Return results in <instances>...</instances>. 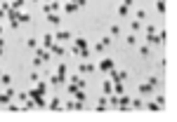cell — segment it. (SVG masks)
<instances>
[{"label":"cell","instance_id":"cell-21","mask_svg":"<svg viewBox=\"0 0 177 122\" xmlns=\"http://www.w3.org/2000/svg\"><path fill=\"white\" fill-rule=\"evenodd\" d=\"M64 80H66V78H61V75L54 73L52 78H50V82H52V85H64Z\"/></svg>","mask_w":177,"mask_h":122},{"label":"cell","instance_id":"cell-3","mask_svg":"<svg viewBox=\"0 0 177 122\" xmlns=\"http://www.w3.org/2000/svg\"><path fill=\"white\" fill-rule=\"evenodd\" d=\"M69 94H71V96H73V99H76V101H85V92H83V89H81V87H76V85H73V82H71V85H69Z\"/></svg>","mask_w":177,"mask_h":122},{"label":"cell","instance_id":"cell-46","mask_svg":"<svg viewBox=\"0 0 177 122\" xmlns=\"http://www.w3.org/2000/svg\"><path fill=\"white\" fill-rule=\"evenodd\" d=\"M135 16H137V19H144L146 12H144V10H137V14H135Z\"/></svg>","mask_w":177,"mask_h":122},{"label":"cell","instance_id":"cell-26","mask_svg":"<svg viewBox=\"0 0 177 122\" xmlns=\"http://www.w3.org/2000/svg\"><path fill=\"white\" fill-rule=\"evenodd\" d=\"M156 10L161 12V14H165V10H168V5H165V0H158V2H156Z\"/></svg>","mask_w":177,"mask_h":122},{"label":"cell","instance_id":"cell-50","mask_svg":"<svg viewBox=\"0 0 177 122\" xmlns=\"http://www.w3.org/2000/svg\"><path fill=\"white\" fill-rule=\"evenodd\" d=\"M33 2H40V0H33Z\"/></svg>","mask_w":177,"mask_h":122},{"label":"cell","instance_id":"cell-42","mask_svg":"<svg viewBox=\"0 0 177 122\" xmlns=\"http://www.w3.org/2000/svg\"><path fill=\"white\" fill-rule=\"evenodd\" d=\"M33 66H36V68H40V66H43V59L36 56V59H33Z\"/></svg>","mask_w":177,"mask_h":122},{"label":"cell","instance_id":"cell-27","mask_svg":"<svg viewBox=\"0 0 177 122\" xmlns=\"http://www.w3.org/2000/svg\"><path fill=\"white\" fill-rule=\"evenodd\" d=\"M104 94H113V82H111V80L104 82Z\"/></svg>","mask_w":177,"mask_h":122},{"label":"cell","instance_id":"cell-1","mask_svg":"<svg viewBox=\"0 0 177 122\" xmlns=\"http://www.w3.org/2000/svg\"><path fill=\"white\" fill-rule=\"evenodd\" d=\"M45 92H47V85H45L43 80H38L36 87L28 92V96L36 101V106H38V108H45V106H47V103H45Z\"/></svg>","mask_w":177,"mask_h":122},{"label":"cell","instance_id":"cell-49","mask_svg":"<svg viewBox=\"0 0 177 122\" xmlns=\"http://www.w3.org/2000/svg\"><path fill=\"white\" fill-rule=\"evenodd\" d=\"M0 35H2V26H0Z\"/></svg>","mask_w":177,"mask_h":122},{"label":"cell","instance_id":"cell-20","mask_svg":"<svg viewBox=\"0 0 177 122\" xmlns=\"http://www.w3.org/2000/svg\"><path fill=\"white\" fill-rule=\"evenodd\" d=\"M130 108H135V111L137 108H144V101L142 99H130Z\"/></svg>","mask_w":177,"mask_h":122},{"label":"cell","instance_id":"cell-11","mask_svg":"<svg viewBox=\"0 0 177 122\" xmlns=\"http://www.w3.org/2000/svg\"><path fill=\"white\" fill-rule=\"evenodd\" d=\"M17 19H19V24H28V21H31V14L19 10V12H17Z\"/></svg>","mask_w":177,"mask_h":122},{"label":"cell","instance_id":"cell-29","mask_svg":"<svg viewBox=\"0 0 177 122\" xmlns=\"http://www.w3.org/2000/svg\"><path fill=\"white\" fill-rule=\"evenodd\" d=\"M109 33H111V38H118V35H120V26H118V24H113Z\"/></svg>","mask_w":177,"mask_h":122},{"label":"cell","instance_id":"cell-9","mask_svg":"<svg viewBox=\"0 0 177 122\" xmlns=\"http://www.w3.org/2000/svg\"><path fill=\"white\" fill-rule=\"evenodd\" d=\"M64 40H71V33L69 31H59L54 35V43H64Z\"/></svg>","mask_w":177,"mask_h":122},{"label":"cell","instance_id":"cell-40","mask_svg":"<svg viewBox=\"0 0 177 122\" xmlns=\"http://www.w3.org/2000/svg\"><path fill=\"white\" fill-rule=\"evenodd\" d=\"M66 111H76V101H69V103H64Z\"/></svg>","mask_w":177,"mask_h":122},{"label":"cell","instance_id":"cell-36","mask_svg":"<svg viewBox=\"0 0 177 122\" xmlns=\"http://www.w3.org/2000/svg\"><path fill=\"white\" fill-rule=\"evenodd\" d=\"M125 43H128V45H137V35H135V33H132V35H128V38H125Z\"/></svg>","mask_w":177,"mask_h":122},{"label":"cell","instance_id":"cell-51","mask_svg":"<svg viewBox=\"0 0 177 122\" xmlns=\"http://www.w3.org/2000/svg\"><path fill=\"white\" fill-rule=\"evenodd\" d=\"M0 75H2V70H0Z\"/></svg>","mask_w":177,"mask_h":122},{"label":"cell","instance_id":"cell-38","mask_svg":"<svg viewBox=\"0 0 177 122\" xmlns=\"http://www.w3.org/2000/svg\"><path fill=\"white\" fill-rule=\"evenodd\" d=\"M109 103L116 108V106H118V94H111V96H109Z\"/></svg>","mask_w":177,"mask_h":122},{"label":"cell","instance_id":"cell-15","mask_svg":"<svg viewBox=\"0 0 177 122\" xmlns=\"http://www.w3.org/2000/svg\"><path fill=\"white\" fill-rule=\"evenodd\" d=\"M137 92H140V94H154V87H151L149 82H144V85L137 87Z\"/></svg>","mask_w":177,"mask_h":122},{"label":"cell","instance_id":"cell-24","mask_svg":"<svg viewBox=\"0 0 177 122\" xmlns=\"http://www.w3.org/2000/svg\"><path fill=\"white\" fill-rule=\"evenodd\" d=\"M130 28H132V33H137L142 28V21H140V19H132V21H130Z\"/></svg>","mask_w":177,"mask_h":122},{"label":"cell","instance_id":"cell-30","mask_svg":"<svg viewBox=\"0 0 177 122\" xmlns=\"http://www.w3.org/2000/svg\"><path fill=\"white\" fill-rule=\"evenodd\" d=\"M146 108H149L151 113H158V111H161V106H158L156 101H151V103H146Z\"/></svg>","mask_w":177,"mask_h":122},{"label":"cell","instance_id":"cell-6","mask_svg":"<svg viewBox=\"0 0 177 122\" xmlns=\"http://www.w3.org/2000/svg\"><path fill=\"white\" fill-rule=\"evenodd\" d=\"M50 54H54V56H64V54H66V49L61 47L59 43H52V47H50Z\"/></svg>","mask_w":177,"mask_h":122},{"label":"cell","instance_id":"cell-39","mask_svg":"<svg viewBox=\"0 0 177 122\" xmlns=\"http://www.w3.org/2000/svg\"><path fill=\"white\" fill-rule=\"evenodd\" d=\"M111 40H113V38H111V35H106V38H102V45H104V47H109V45H111Z\"/></svg>","mask_w":177,"mask_h":122},{"label":"cell","instance_id":"cell-10","mask_svg":"<svg viewBox=\"0 0 177 122\" xmlns=\"http://www.w3.org/2000/svg\"><path fill=\"white\" fill-rule=\"evenodd\" d=\"M97 70V66H92V64H81L78 66V73H95Z\"/></svg>","mask_w":177,"mask_h":122},{"label":"cell","instance_id":"cell-48","mask_svg":"<svg viewBox=\"0 0 177 122\" xmlns=\"http://www.w3.org/2000/svg\"><path fill=\"white\" fill-rule=\"evenodd\" d=\"M5 47V38H0V49Z\"/></svg>","mask_w":177,"mask_h":122},{"label":"cell","instance_id":"cell-44","mask_svg":"<svg viewBox=\"0 0 177 122\" xmlns=\"http://www.w3.org/2000/svg\"><path fill=\"white\" fill-rule=\"evenodd\" d=\"M146 82H149V85L154 87V85H158V78H154V75H149V80H146Z\"/></svg>","mask_w":177,"mask_h":122},{"label":"cell","instance_id":"cell-7","mask_svg":"<svg viewBox=\"0 0 177 122\" xmlns=\"http://www.w3.org/2000/svg\"><path fill=\"white\" fill-rule=\"evenodd\" d=\"M106 103H109V99H106V96H99V99H97L95 111H97V113H104V111H106Z\"/></svg>","mask_w":177,"mask_h":122},{"label":"cell","instance_id":"cell-17","mask_svg":"<svg viewBox=\"0 0 177 122\" xmlns=\"http://www.w3.org/2000/svg\"><path fill=\"white\" fill-rule=\"evenodd\" d=\"M52 43H54V35H50V33H47V35H43V47L45 49L52 47Z\"/></svg>","mask_w":177,"mask_h":122},{"label":"cell","instance_id":"cell-35","mask_svg":"<svg viewBox=\"0 0 177 122\" xmlns=\"http://www.w3.org/2000/svg\"><path fill=\"white\" fill-rule=\"evenodd\" d=\"M7 111H10V113H19V111H22V106H14V103H7Z\"/></svg>","mask_w":177,"mask_h":122},{"label":"cell","instance_id":"cell-34","mask_svg":"<svg viewBox=\"0 0 177 122\" xmlns=\"http://www.w3.org/2000/svg\"><path fill=\"white\" fill-rule=\"evenodd\" d=\"M28 80H31L33 85H36L38 80H40V73H38V70H33V73H31V75H28Z\"/></svg>","mask_w":177,"mask_h":122},{"label":"cell","instance_id":"cell-18","mask_svg":"<svg viewBox=\"0 0 177 122\" xmlns=\"http://www.w3.org/2000/svg\"><path fill=\"white\" fill-rule=\"evenodd\" d=\"M24 2H26V0H12L10 2V10H14V12H19L24 7Z\"/></svg>","mask_w":177,"mask_h":122},{"label":"cell","instance_id":"cell-23","mask_svg":"<svg viewBox=\"0 0 177 122\" xmlns=\"http://www.w3.org/2000/svg\"><path fill=\"white\" fill-rule=\"evenodd\" d=\"M0 82H2L5 87H10V82H12V75H10V73H2V75H0Z\"/></svg>","mask_w":177,"mask_h":122},{"label":"cell","instance_id":"cell-28","mask_svg":"<svg viewBox=\"0 0 177 122\" xmlns=\"http://www.w3.org/2000/svg\"><path fill=\"white\" fill-rule=\"evenodd\" d=\"M140 54H142V56H151V47H149V45H142V47H140Z\"/></svg>","mask_w":177,"mask_h":122},{"label":"cell","instance_id":"cell-22","mask_svg":"<svg viewBox=\"0 0 177 122\" xmlns=\"http://www.w3.org/2000/svg\"><path fill=\"white\" fill-rule=\"evenodd\" d=\"M61 10V0H52L50 2V12H59Z\"/></svg>","mask_w":177,"mask_h":122},{"label":"cell","instance_id":"cell-13","mask_svg":"<svg viewBox=\"0 0 177 122\" xmlns=\"http://www.w3.org/2000/svg\"><path fill=\"white\" fill-rule=\"evenodd\" d=\"M33 108H38V106H36V101H33L31 96H28V99L22 103V111H33Z\"/></svg>","mask_w":177,"mask_h":122},{"label":"cell","instance_id":"cell-45","mask_svg":"<svg viewBox=\"0 0 177 122\" xmlns=\"http://www.w3.org/2000/svg\"><path fill=\"white\" fill-rule=\"evenodd\" d=\"M71 2H76L78 7H85V5H87V0H71Z\"/></svg>","mask_w":177,"mask_h":122},{"label":"cell","instance_id":"cell-41","mask_svg":"<svg viewBox=\"0 0 177 122\" xmlns=\"http://www.w3.org/2000/svg\"><path fill=\"white\" fill-rule=\"evenodd\" d=\"M17 96H19V101H22V103H24V101L28 99V92H19V94H17Z\"/></svg>","mask_w":177,"mask_h":122},{"label":"cell","instance_id":"cell-25","mask_svg":"<svg viewBox=\"0 0 177 122\" xmlns=\"http://www.w3.org/2000/svg\"><path fill=\"white\" fill-rule=\"evenodd\" d=\"M26 47L38 49V47H40V45H38V38H28V40H26Z\"/></svg>","mask_w":177,"mask_h":122},{"label":"cell","instance_id":"cell-14","mask_svg":"<svg viewBox=\"0 0 177 122\" xmlns=\"http://www.w3.org/2000/svg\"><path fill=\"white\" fill-rule=\"evenodd\" d=\"M47 21L52 24V26H59V21H61V19H59V12H50V14H47Z\"/></svg>","mask_w":177,"mask_h":122},{"label":"cell","instance_id":"cell-43","mask_svg":"<svg viewBox=\"0 0 177 122\" xmlns=\"http://www.w3.org/2000/svg\"><path fill=\"white\" fill-rule=\"evenodd\" d=\"M156 103H158V106H163V103H165V96L158 94V96H156Z\"/></svg>","mask_w":177,"mask_h":122},{"label":"cell","instance_id":"cell-12","mask_svg":"<svg viewBox=\"0 0 177 122\" xmlns=\"http://www.w3.org/2000/svg\"><path fill=\"white\" fill-rule=\"evenodd\" d=\"M47 108H50V111H59V108H64V103H61V101H59V96H57V99H52V101L47 103Z\"/></svg>","mask_w":177,"mask_h":122},{"label":"cell","instance_id":"cell-16","mask_svg":"<svg viewBox=\"0 0 177 122\" xmlns=\"http://www.w3.org/2000/svg\"><path fill=\"white\" fill-rule=\"evenodd\" d=\"M71 82H73L76 87H81V89H85V80H83V78H78V73H76V75H71Z\"/></svg>","mask_w":177,"mask_h":122},{"label":"cell","instance_id":"cell-4","mask_svg":"<svg viewBox=\"0 0 177 122\" xmlns=\"http://www.w3.org/2000/svg\"><path fill=\"white\" fill-rule=\"evenodd\" d=\"M14 94H17V92L12 89V87H7V89L0 94V106H7V103L12 101V96H14Z\"/></svg>","mask_w":177,"mask_h":122},{"label":"cell","instance_id":"cell-19","mask_svg":"<svg viewBox=\"0 0 177 122\" xmlns=\"http://www.w3.org/2000/svg\"><path fill=\"white\" fill-rule=\"evenodd\" d=\"M73 40H76V45H73L76 49H85L87 47V40H85V38H73Z\"/></svg>","mask_w":177,"mask_h":122},{"label":"cell","instance_id":"cell-2","mask_svg":"<svg viewBox=\"0 0 177 122\" xmlns=\"http://www.w3.org/2000/svg\"><path fill=\"white\" fill-rule=\"evenodd\" d=\"M125 78H128V73H125V70H116V68L109 70V80H111V82H123Z\"/></svg>","mask_w":177,"mask_h":122},{"label":"cell","instance_id":"cell-33","mask_svg":"<svg viewBox=\"0 0 177 122\" xmlns=\"http://www.w3.org/2000/svg\"><path fill=\"white\" fill-rule=\"evenodd\" d=\"M113 94H123V82H113Z\"/></svg>","mask_w":177,"mask_h":122},{"label":"cell","instance_id":"cell-37","mask_svg":"<svg viewBox=\"0 0 177 122\" xmlns=\"http://www.w3.org/2000/svg\"><path fill=\"white\" fill-rule=\"evenodd\" d=\"M156 33H158V31H156V26H154V24H149V26H146V35H156Z\"/></svg>","mask_w":177,"mask_h":122},{"label":"cell","instance_id":"cell-31","mask_svg":"<svg viewBox=\"0 0 177 122\" xmlns=\"http://www.w3.org/2000/svg\"><path fill=\"white\" fill-rule=\"evenodd\" d=\"M128 14H130V7H125V5L118 7V16H128Z\"/></svg>","mask_w":177,"mask_h":122},{"label":"cell","instance_id":"cell-5","mask_svg":"<svg viewBox=\"0 0 177 122\" xmlns=\"http://www.w3.org/2000/svg\"><path fill=\"white\" fill-rule=\"evenodd\" d=\"M97 68H99V70H104V73H109V70L113 68V59H111V56L102 59V61H99V66H97Z\"/></svg>","mask_w":177,"mask_h":122},{"label":"cell","instance_id":"cell-52","mask_svg":"<svg viewBox=\"0 0 177 122\" xmlns=\"http://www.w3.org/2000/svg\"><path fill=\"white\" fill-rule=\"evenodd\" d=\"M0 2H2V0H0Z\"/></svg>","mask_w":177,"mask_h":122},{"label":"cell","instance_id":"cell-32","mask_svg":"<svg viewBox=\"0 0 177 122\" xmlns=\"http://www.w3.org/2000/svg\"><path fill=\"white\" fill-rule=\"evenodd\" d=\"M64 10L71 14V12H76V10H78V5H76V2H66V5H64Z\"/></svg>","mask_w":177,"mask_h":122},{"label":"cell","instance_id":"cell-8","mask_svg":"<svg viewBox=\"0 0 177 122\" xmlns=\"http://www.w3.org/2000/svg\"><path fill=\"white\" fill-rule=\"evenodd\" d=\"M36 56H40V59H43V64H45V61H50V56H52V54H50V49L38 47V49H36Z\"/></svg>","mask_w":177,"mask_h":122},{"label":"cell","instance_id":"cell-47","mask_svg":"<svg viewBox=\"0 0 177 122\" xmlns=\"http://www.w3.org/2000/svg\"><path fill=\"white\" fill-rule=\"evenodd\" d=\"M132 2H135V0H123V5H125V7H132Z\"/></svg>","mask_w":177,"mask_h":122}]
</instances>
